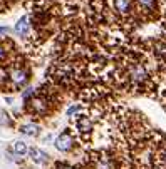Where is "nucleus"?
<instances>
[{
  "label": "nucleus",
  "mask_w": 166,
  "mask_h": 169,
  "mask_svg": "<svg viewBox=\"0 0 166 169\" xmlns=\"http://www.w3.org/2000/svg\"><path fill=\"white\" fill-rule=\"evenodd\" d=\"M89 164L92 169H119L118 159L108 151H99V152L91 154Z\"/></svg>",
  "instance_id": "1"
},
{
  "label": "nucleus",
  "mask_w": 166,
  "mask_h": 169,
  "mask_svg": "<svg viewBox=\"0 0 166 169\" xmlns=\"http://www.w3.org/2000/svg\"><path fill=\"white\" fill-rule=\"evenodd\" d=\"M74 124H76V131L81 136V139H82L84 142H89L91 136H92V132H94L92 119L84 115V114H77L76 119H74Z\"/></svg>",
  "instance_id": "2"
},
{
  "label": "nucleus",
  "mask_w": 166,
  "mask_h": 169,
  "mask_svg": "<svg viewBox=\"0 0 166 169\" xmlns=\"http://www.w3.org/2000/svg\"><path fill=\"white\" fill-rule=\"evenodd\" d=\"M55 149L61 152H71L74 149V146H76V139H74V136L69 131H64L62 134H59L57 137H55Z\"/></svg>",
  "instance_id": "3"
},
{
  "label": "nucleus",
  "mask_w": 166,
  "mask_h": 169,
  "mask_svg": "<svg viewBox=\"0 0 166 169\" xmlns=\"http://www.w3.org/2000/svg\"><path fill=\"white\" fill-rule=\"evenodd\" d=\"M29 79H30V74L25 67H15V69H12L10 74H8V80H10V84L14 87L25 86V84L29 82Z\"/></svg>",
  "instance_id": "4"
},
{
  "label": "nucleus",
  "mask_w": 166,
  "mask_h": 169,
  "mask_svg": "<svg viewBox=\"0 0 166 169\" xmlns=\"http://www.w3.org/2000/svg\"><path fill=\"white\" fill-rule=\"evenodd\" d=\"M111 7L121 17H128L133 14V0H111Z\"/></svg>",
  "instance_id": "5"
},
{
  "label": "nucleus",
  "mask_w": 166,
  "mask_h": 169,
  "mask_svg": "<svg viewBox=\"0 0 166 169\" xmlns=\"http://www.w3.org/2000/svg\"><path fill=\"white\" fill-rule=\"evenodd\" d=\"M29 111L35 115H44L49 112V102L44 97H34L29 101Z\"/></svg>",
  "instance_id": "6"
},
{
  "label": "nucleus",
  "mask_w": 166,
  "mask_h": 169,
  "mask_svg": "<svg viewBox=\"0 0 166 169\" xmlns=\"http://www.w3.org/2000/svg\"><path fill=\"white\" fill-rule=\"evenodd\" d=\"M14 32H15V35H18V37H27L29 35V32H30V17L24 15V17L18 18V22L14 27Z\"/></svg>",
  "instance_id": "7"
},
{
  "label": "nucleus",
  "mask_w": 166,
  "mask_h": 169,
  "mask_svg": "<svg viewBox=\"0 0 166 169\" xmlns=\"http://www.w3.org/2000/svg\"><path fill=\"white\" fill-rule=\"evenodd\" d=\"M136 5L144 15H153L156 10V0H136Z\"/></svg>",
  "instance_id": "8"
},
{
  "label": "nucleus",
  "mask_w": 166,
  "mask_h": 169,
  "mask_svg": "<svg viewBox=\"0 0 166 169\" xmlns=\"http://www.w3.org/2000/svg\"><path fill=\"white\" fill-rule=\"evenodd\" d=\"M20 132L35 137V136H39V134H40V126H39V124H35V122H27V124H24V126L20 127Z\"/></svg>",
  "instance_id": "9"
},
{
  "label": "nucleus",
  "mask_w": 166,
  "mask_h": 169,
  "mask_svg": "<svg viewBox=\"0 0 166 169\" xmlns=\"http://www.w3.org/2000/svg\"><path fill=\"white\" fill-rule=\"evenodd\" d=\"M29 154H30V159L35 161V162H45L47 161V154L44 151H40V149H37V148H30Z\"/></svg>",
  "instance_id": "10"
},
{
  "label": "nucleus",
  "mask_w": 166,
  "mask_h": 169,
  "mask_svg": "<svg viewBox=\"0 0 166 169\" xmlns=\"http://www.w3.org/2000/svg\"><path fill=\"white\" fill-rule=\"evenodd\" d=\"M14 151H15V154H18V156L27 154V144L22 142V141H17V142L14 144Z\"/></svg>",
  "instance_id": "11"
},
{
  "label": "nucleus",
  "mask_w": 166,
  "mask_h": 169,
  "mask_svg": "<svg viewBox=\"0 0 166 169\" xmlns=\"http://www.w3.org/2000/svg\"><path fill=\"white\" fill-rule=\"evenodd\" d=\"M10 117H8V114L5 111H2L0 109V126H10Z\"/></svg>",
  "instance_id": "12"
},
{
  "label": "nucleus",
  "mask_w": 166,
  "mask_h": 169,
  "mask_svg": "<svg viewBox=\"0 0 166 169\" xmlns=\"http://www.w3.org/2000/svg\"><path fill=\"white\" fill-rule=\"evenodd\" d=\"M81 109H82V107H81V104H76V106H71V107H69V109H67V115H69V117H72V115H74V114H76V112H77V111H81Z\"/></svg>",
  "instance_id": "13"
},
{
  "label": "nucleus",
  "mask_w": 166,
  "mask_h": 169,
  "mask_svg": "<svg viewBox=\"0 0 166 169\" xmlns=\"http://www.w3.org/2000/svg\"><path fill=\"white\" fill-rule=\"evenodd\" d=\"M5 57H7V49H5L4 44L0 42V62H4Z\"/></svg>",
  "instance_id": "14"
},
{
  "label": "nucleus",
  "mask_w": 166,
  "mask_h": 169,
  "mask_svg": "<svg viewBox=\"0 0 166 169\" xmlns=\"http://www.w3.org/2000/svg\"><path fill=\"white\" fill-rule=\"evenodd\" d=\"M57 169H77V167H74V166H71V164H67V162H57Z\"/></svg>",
  "instance_id": "15"
},
{
  "label": "nucleus",
  "mask_w": 166,
  "mask_h": 169,
  "mask_svg": "<svg viewBox=\"0 0 166 169\" xmlns=\"http://www.w3.org/2000/svg\"><path fill=\"white\" fill-rule=\"evenodd\" d=\"M32 94H34V89H32V87H27V90H24V92H22V97H24V99H29V97H32Z\"/></svg>",
  "instance_id": "16"
},
{
  "label": "nucleus",
  "mask_w": 166,
  "mask_h": 169,
  "mask_svg": "<svg viewBox=\"0 0 166 169\" xmlns=\"http://www.w3.org/2000/svg\"><path fill=\"white\" fill-rule=\"evenodd\" d=\"M7 32H10V29H8V27H0V35H5V34H7Z\"/></svg>",
  "instance_id": "17"
}]
</instances>
